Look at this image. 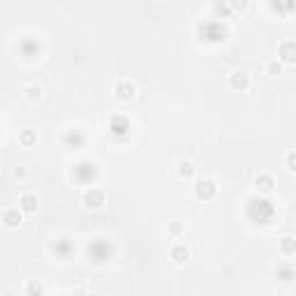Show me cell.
<instances>
[{
	"mask_svg": "<svg viewBox=\"0 0 296 296\" xmlns=\"http://www.w3.org/2000/svg\"><path fill=\"white\" fill-rule=\"evenodd\" d=\"M278 56L282 63H296V42L285 40V42L278 46Z\"/></svg>",
	"mask_w": 296,
	"mask_h": 296,
	"instance_id": "obj_4",
	"label": "cell"
},
{
	"mask_svg": "<svg viewBox=\"0 0 296 296\" xmlns=\"http://www.w3.org/2000/svg\"><path fill=\"white\" fill-rule=\"evenodd\" d=\"M5 296H14V294H12V292H9V289H7V292H5Z\"/></svg>",
	"mask_w": 296,
	"mask_h": 296,
	"instance_id": "obj_19",
	"label": "cell"
},
{
	"mask_svg": "<svg viewBox=\"0 0 296 296\" xmlns=\"http://www.w3.org/2000/svg\"><path fill=\"white\" fill-rule=\"evenodd\" d=\"M280 253L282 254H294L296 253V238L294 236H282V238H280Z\"/></svg>",
	"mask_w": 296,
	"mask_h": 296,
	"instance_id": "obj_10",
	"label": "cell"
},
{
	"mask_svg": "<svg viewBox=\"0 0 296 296\" xmlns=\"http://www.w3.org/2000/svg\"><path fill=\"white\" fill-rule=\"evenodd\" d=\"M266 70H269V74H273V77H275V74H280V72H282V63H278V61L269 63V67H266Z\"/></svg>",
	"mask_w": 296,
	"mask_h": 296,
	"instance_id": "obj_16",
	"label": "cell"
},
{
	"mask_svg": "<svg viewBox=\"0 0 296 296\" xmlns=\"http://www.w3.org/2000/svg\"><path fill=\"white\" fill-rule=\"evenodd\" d=\"M19 141H21L23 146H33V144H35V132H33V130H26L23 134H21V137H19Z\"/></svg>",
	"mask_w": 296,
	"mask_h": 296,
	"instance_id": "obj_13",
	"label": "cell"
},
{
	"mask_svg": "<svg viewBox=\"0 0 296 296\" xmlns=\"http://www.w3.org/2000/svg\"><path fill=\"white\" fill-rule=\"evenodd\" d=\"M26 292H28V296H42V285L40 282H28Z\"/></svg>",
	"mask_w": 296,
	"mask_h": 296,
	"instance_id": "obj_15",
	"label": "cell"
},
{
	"mask_svg": "<svg viewBox=\"0 0 296 296\" xmlns=\"http://www.w3.org/2000/svg\"><path fill=\"white\" fill-rule=\"evenodd\" d=\"M23 93H26L28 100H40L42 97V88L37 86V84H30V86L23 88Z\"/></svg>",
	"mask_w": 296,
	"mask_h": 296,
	"instance_id": "obj_11",
	"label": "cell"
},
{
	"mask_svg": "<svg viewBox=\"0 0 296 296\" xmlns=\"http://www.w3.org/2000/svg\"><path fill=\"white\" fill-rule=\"evenodd\" d=\"M285 167H287L289 171H294L296 174V150H289L287 157H285Z\"/></svg>",
	"mask_w": 296,
	"mask_h": 296,
	"instance_id": "obj_14",
	"label": "cell"
},
{
	"mask_svg": "<svg viewBox=\"0 0 296 296\" xmlns=\"http://www.w3.org/2000/svg\"><path fill=\"white\" fill-rule=\"evenodd\" d=\"M254 185H257V190L259 192H271L273 190V185H275V181H273V176L271 174H259L257 178H254Z\"/></svg>",
	"mask_w": 296,
	"mask_h": 296,
	"instance_id": "obj_8",
	"label": "cell"
},
{
	"mask_svg": "<svg viewBox=\"0 0 296 296\" xmlns=\"http://www.w3.org/2000/svg\"><path fill=\"white\" fill-rule=\"evenodd\" d=\"M229 86L236 88V90H245V88L250 86V77H248L245 72L236 70V72H232V74H229Z\"/></svg>",
	"mask_w": 296,
	"mask_h": 296,
	"instance_id": "obj_5",
	"label": "cell"
},
{
	"mask_svg": "<svg viewBox=\"0 0 296 296\" xmlns=\"http://www.w3.org/2000/svg\"><path fill=\"white\" fill-rule=\"evenodd\" d=\"M84 204H86L88 209H100L105 204V192L100 190V188H88L84 192Z\"/></svg>",
	"mask_w": 296,
	"mask_h": 296,
	"instance_id": "obj_2",
	"label": "cell"
},
{
	"mask_svg": "<svg viewBox=\"0 0 296 296\" xmlns=\"http://www.w3.org/2000/svg\"><path fill=\"white\" fill-rule=\"evenodd\" d=\"M19 206L21 211H26V213H35L37 211V197L33 192H23L21 197H19Z\"/></svg>",
	"mask_w": 296,
	"mask_h": 296,
	"instance_id": "obj_6",
	"label": "cell"
},
{
	"mask_svg": "<svg viewBox=\"0 0 296 296\" xmlns=\"http://www.w3.org/2000/svg\"><path fill=\"white\" fill-rule=\"evenodd\" d=\"M181 229H183L181 225H171V227H169V232H171V234H181Z\"/></svg>",
	"mask_w": 296,
	"mask_h": 296,
	"instance_id": "obj_18",
	"label": "cell"
},
{
	"mask_svg": "<svg viewBox=\"0 0 296 296\" xmlns=\"http://www.w3.org/2000/svg\"><path fill=\"white\" fill-rule=\"evenodd\" d=\"M194 197L197 199H213L215 197V183L211 178H199L194 183Z\"/></svg>",
	"mask_w": 296,
	"mask_h": 296,
	"instance_id": "obj_1",
	"label": "cell"
},
{
	"mask_svg": "<svg viewBox=\"0 0 296 296\" xmlns=\"http://www.w3.org/2000/svg\"><path fill=\"white\" fill-rule=\"evenodd\" d=\"M188 257H190V253H188V248H185L183 243H176L174 248H171V259H174L176 264H183Z\"/></svg>",
	"mask_w": 296,
	"mask_h": 296,
	"instance_id": "obj_9",
	"label": "cell"
},
{
	"mask_svg": "<svg viewBox=\"0 0 296 296\" xmlns=\"http://www.w3.org/2000/svg\"><path fill=\"white\" fill-rule=\"evenodd\" d=\"M178 174L183 176V178H190V176L194 174V167H192V162H188V160L178 162Z\"/></svg>",
	"mask_w": 296,
	"mask_h": 296,
	"instance_id": "obj_12",
	"label": "cell"
},
{
	"mask_svg": "<svg viewBox=\"0 0 296 296\" xmlns=\"http://www.w3.org/2000/svg\"><path fill=\"white\" fill-rule=\"evenodd\" d=\"M113 93H116V97H118V100H132V97L137 95V86H134L132 81H127V79H123V81H118V84H116Z\"/></svg>",
	"mask_w": 296,
	"mask_h": 296,
	"instance_id": "obj_3",
	"label": "cell"
},
{
	"mask_svg": "<svg viewBox=\"0 0 296 296\" xmlns=\"http://www.w3.org/2000/svg\"><path fill=\"white\" fill-rule=\"evenodd\" d=\"M14 176H17V178H23V176H26V169L17 167V169H14Z\"/></svg>",
	"mask_w": 296,
	"mask_h": 296,
	"instance_id": "obj_17",
	"label": "cell"
},
{
	"mask_svg": "<svg viewBox=\"0 0 296 296\" xmlns=\"http://www.w3.org/2000/svg\"><path fill=\"white\" fill-rule=\"evenodd\" d=\"M2 222H5V227H9V229H14V227L21 225V213H19V209H5Z\"/></svg>",
	"mask_w": 296,
	"mask_h": 296,
	"instance_id": "obj_7",
	"label": "cell"
}]
</instances>
